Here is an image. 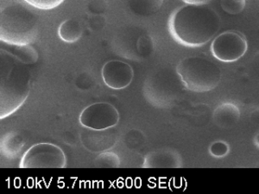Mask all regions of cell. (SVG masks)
I'll list each match as a JSON object with an SVG mask.
<instances>
[{
  "label": "cell",
  "mask_w": 259,
  "mask_h": 194,
  "mask_svg": "<svg viewBox=\"0 0 259 194\" xmlns=\"http://www.w3.org/2000/svg\"><path fill=\"white\" fill-rule=\"evenodd\" d=\"M221 24L218 13L206 4H187L171 15L168 30L181 44L196 47L211 41L221 29Z\"/></svg>",
  "instance_id": "cell-1"
},
{
  "label": "cell",
  "mask_w": 259,
  "mask_h": 194,
  "mask_svg": "<svg viewBox=\"0 0 259 194\" xmlns=\"http://www.w3.org/2000/svg\"><path fill=\"white\" fill-rule=\"evenodd\" d=\"M31 73L26 63L6 48L0 50V118L23 106L30 91Z\"/></svg>",
  "instance_id": "cell-2"
},
{
  "label": "cell",
  "mask_w": 259,
  "mask_h": 194,
  "mask_svg": "<svg viewBox=\"0 0 259 194\" xmlns=\"http://www.w3.org/2000/svg\"><path fill=\"white\" fill-rule=\"evenodd\" d=\"M38 33V16L23 4H10L1 10L0 40L4 43L30 45Z\"/></svg>",
  "instance_id": "cell-3"
},
{
  "label": "cell",
  "mask_w": 259,
  "mask_h": 194,
  "mask_svg": "<svg viewBox=\"0 0 259 194\" xmlns=\"http://www.w3.org/2000/svg\"><path fill=\"white\" fill-rule=\"evenodd\" d=\"M176 70L183 86L195 92L212 91L220 85L222 76L218 65L202 56L182 60Z\"/></svg>",
  "instance_id": "cell-4"
},
{
  "label": "cell",
  "mask_w": 259,
  "mask_h": 194,
  "mask_svg": "<svg viewBox=\"0 0 259 194\" xmlns=\"http://www.w3.org/2000/svg\"><path fill=\"white\" fill-rule=\"evenodd\" d=\"M67 165L64 151L57 145L41 142L30 147L20 162L22 168H62Z\"/></svg>",
  "instance_id": "cell-5"
},
{
  "label": "cell",
  "mask_w": 259,
  "mask_h": 194,
  "mask_svg": "<svg viewBox=\"0 0 259 194\" xmlns=\"http://www.w3.org/2000/svg\"><path fill=\"white\" fill-rule=\"evenodd\" d=\"M211 53L222 62H235L245 55L247 41L244 35L235 31H227L217 35L212 41Z\"/></svg>",
  "instance_id": "cell-6"
},
{
  "label": "cell",
  "mask_w": 259,
  "mask_h": 194,
  "mask_svg": "<svg viewBox=\"0 0 259 194\" xmlns=\"http://www.w3.org/2000/svg\"><path fill=\"white\" fill-rule=\"evenodd\" d=\"M79 121L85 129L106 130L118 124L119 113L112 104H92L81 112Z\"/></svg>",
  "instance_id": "cell-7"
},
{
  "label": "cell",
  "mask_w": 259,
  "mask_h": 194,
  "mask_svg": "<svg viewBox=\"0 0 259 194\" xmlns=\"http://www.w3.org/2000/svg\"><path fill=\"white\" fill-rule=\"evenodd\" d=\"M177 75L168 74V70L156 72L153 76L148 79L146 85L148 88L145 91L149 92L147 98L149 100H153V103L170 104L171 100H175L179 93V82H182L181 79L177 80Z\"/></svg>",
  "instance_id": "cell-8"
},
{
  "label": "cell",
  "mask_w": 259,
  "mask_h": 194,
  "mask_svg": "<svg viewBox=\"0 0 259 194\" xmlns=\"http://www.w3.org/2000/svg\"><path fill=\"white\" fill-rule=\"evenodd\" d=\"M104 83L112 90L126 88L133 81L134 72L131 65L121 61H110L101 71Z\"/></svg>",
  "instance_id": "cell-9"
},
{
  "label": "cell",
  "mask_w": 259,
  "mask_h": 194,
  "mask_svg": "<svg viewBox=\"0 0 259 194\" xmlns=\"http://www.w3.org/2000/svg\"><path fill=\"white\" fill-rule=\"evenodd\" d=\"M212 118L217 126L231 128L239 122L240 111L235 104L226 102L216 107Z\"/></svg>",
  "instance_id": "cell-10"
},
{
  "label": "cell",
  "mask_w": 259,
  "mask_h": 194,
  "mask_svg": "<svg viewBox=\"0 0 259 194\" xmlns=\"http://www.w3.org/2000/svg\"><path fill=\"white\" fill-rule=\"evenodd\" d=\"M90 132L85 134V137L82 136V141L84 147L92 152H104L108 150L114 145V135L111 132H107L108 129L106 130H96L98 137L94 135L92 129H89Z\"/></svg>",
  "instance_id": "cell-11"
},
{
  "label": "cell",
  "mask_w": 259,
  "mask_h": 194,
  "mask_svg": "<svg viewBox=\"0 0 259 194\" xmlns=\"http://www.w3.org/2000/svg\"><path fill=\"white\" fill-rule=\"evenodd\" d=\"M82 35V28L80 23L75 19L70 18L62 22L58 28V35L65 42H76Z\"/></svg>",
  "instance_id": "cell-12"
},
{
  "label": "cell",
  "mask_w": 259,
  "mask_h": 194,
  "mask_svg": "<svg viewBox=\"0 0 259 194\" xmlns=\"http://www.w3.org/2000/svg\"><path fill=\"white\" fill-rule=\"evenodd\" d=\"M163 0H130V8L135 14L148 17L156 13L162 6Z\"/></svg>",
  "instance_id": "cell-13"
},
{
  "label": "cell",
  "mask_w": 259,
  "mask_h": 194,
  "mask_svg": "<svg viewBox=\"0 0 259 194\" xmlns=\"http://www.w3.org/2000/svg\"><path fill=\"white\" fill-rule=\"evenodd\" d=\"M8 46L12 47L8 51L26 64L35 63L38 59V54L30 45L8 44Z\"/></svg>",
  "instance_id": "cell-14"
},
{
  "label": "cell",
  "mask_w": 259,
  "mask_h": 194,
  "mask_svg": "<svg viewBox=\"0 0 259 194\" xmlns=\"http://www.w3.org/2000/svg\"><path fill=\"white\" fill-rule=\"evenodd\" d=\"M221 8L231 14L237 15L244 11L246 6V0H221Z\"/></svg>",
  "instance_id": "cell-15"
},
{
  "label": "cell",
  "mask_w": 259,
  "mask_h": 194,
  "mask_svg": "<svg viewBox=\"0 0 259 194\" xmlns=\"http://www.w3.org/2000/svg\"><path fill=\"white\" fill-rule=\"evenodd\" d=\"M28 5L36 9L52 10L62 5L64 0H24Z\"/></svg>",
  "instance_id": "cell-16"
},
{
  "label": "cell",
  "mask_w": 259,
  "mask_h": 194,
  "mask_svg": "<svg viewBox=\"0 0 259 194\" xmlns=\"http://www.w3.org/2000/svg\"><path fill=\"white\" fill-rule=\"evenodd\" d=\"M229 151V145L224 141H216L210 145V155L215 158H223L228 155Z\"/></svg>",
  "instance_id": "cell-17"
},
{
  "label": "cell",
  "mask_w": 259,
  "mask_h": 194,
  "mask_svg": "<svg viewBox=\"0 0 259 194\" xmlns=\"http://www.w3.org/2000/svg\"><path fill=\"white\" fill-rule=\"evenodd\" d=\"M186 4H191V5H203L206 4L209 0H183Z\"/></svg>",
  "instance_id": "cell-18"
},
{
  "label": "cell",
  "mask_w": 259,
  "mask_h": 194,
  "mask_svg": "<svg viewBox=\"0 0 259 194\" xmlns=\"http://www.w3.org/2000/svg\"><path fill=\"white\" fill-rule=\"evenodd\" d=\"M253 64L255 70L257 73H259V53L256 54V56H255V58L253 60Z\"/></svg>",
  "instance_id": "cell-19"
},
{
  "label": "cell",
  "mask_w": 259,
  "mask_h": 194,
  "mask_svg": "<svg viewBox=\"0 0 259 194\" xmlns=\"http://www.w3.org/2000/svg\"><path fill=\"white\" fill-rule=\"evenodd\" d=\"M254 142L256 145V147L259 148V132L256 134L255 138H254Z\"/></svg>",
  "instance_id": "cell-20"
}]
</instances>
